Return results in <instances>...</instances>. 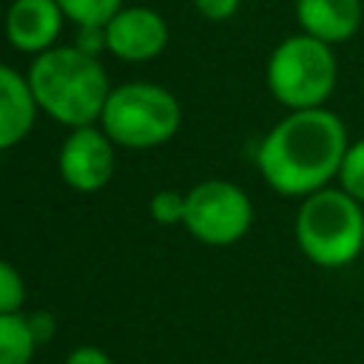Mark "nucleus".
Wrapping results in <instances>:
<instances>
[{
    "label": "nucleus",
    "instance_id": "f257e3e1",
    "mask_svg": "<svg viewBox=\"0 0 364 364\" xmlns=\"http://www.w3.org/2000/svg\"><path fill=\"white\" fill-rule=\"evenodd\" d=\"M347 145V125L327 105L287 111L262 136L256 168L276 193L304 199L338 179Z\"/></svg>",
    "mask_w": 364,
    "mask_h": 364
},
{
    "label": "nucleus",
    "instance_id": "f03ea898",
    "mask_svg": "<svg viewBox=\"0 0 364 364\" xmlns=\"http://www.w3.org/2000/svg\"><path fill=\"white\" fill-rule=\"evenodd\" d=\"M26 77L37 108L65 128L100 122L105 100L114 88L100 57H91L77 46H54L37 54Z\"/></svg>",
    "mask_w": 364,
    "mask_h": 364
},
{
    "label": "nucleus",
    "instance_id": "7ed1b4c3",
    "mask_svg": "<svg viewBox=\"0 0 364 364\" xmlns=\"http://www.w3.org/2000/svg\"><path fill=\"white\" fill-rule=\"evenodd\" d=\"M296 245L316 267H347L364 250V205L338 185L301 199L293 219Z\"/></svg>",
    "mask_w": 364,
    "mask_h": 364
},
{
    "label": "nucleus",
    "instance_id": "20e7f679",
    "mask_svg": "<svg viewBox=\"0 0 364 364\" xmlns=\"http://www.w3.org/2000/svg\"><path fill=\"white\" fill-rule=\"evenodd\" d=\"M267 91L287 111L324 108L338 82L333 46L299 31L276 43L264 65Z\"/></svg>",
    "mask_w": 364,
    "mask_h": 364
},
{
    "label": "nucleus",
    "instance_id": "39448f33",
    "mask_svg": "<svg viewBox=\"0 0 364 364\" xmlns=\"http://www.w3.org/2000/svg\"><path fill=\"white\" fill-rule=\"evenodd\" d=\"M179 125V100L168 88L142 80L114 85L100 117V128L111 136V142L134 151L165 145L176 136Z\"/></svg>",
    "mask_w": 364,
    "mask_h": 364
},
{
    "label": "nucleus",
    "instance_id": "423d86ee",
    "mask_svg": "<svg viewBox=\"0 0 364 364\" xmlns=\"http://www.w3.org/2000/svg\"><path fill=\"white\" fill-rule=\"evenodd\" d=\"M253 225L250 196L228 179H205L185 193L182 228L202 245L228 247L247 236Z\"/></svg>",
    "mask_w": 364,
    "mask_h": 364
},
{
    "label": "nucleus",
    "instance_id": "0eeeda50",
    "mask_svg": "<svg viewBox=\"0 0 364 364\" xmlns=\"http://www.w3.org/2000/svg\"><path fill=\"white\" fill-rule=\"evenodd\" d=\"M117 145L100 125H82L71 128V134L63 139L57 154V171L60 179L80 191V193H97L102 191L117 171Z\"/></svg>",
    "mask_w": 364,
    "mask_h": 364
},
{
    "label": "nucleus",
    "instance_id": "6e6552de",
    "mask_svg": "<svg viewBox=\"0 0 364 364\" xmlns=\"http://www.w3.org/2000/svg\"><path fill=\"white\" fill-rule=\"evenodd\" d=\"M105 46L117 60L148 63L168 46V23L148 6H122L105 23Z\"/></svg>",
    "mask_w": 364,
    "mask_h": 364
},
{
    "label": "nucleus",
    "instance_id": "1a4fd4ad",
    "mask_svg": "<svg viewBox=\"0 0 364 364\" xmlns=\"http://www.w3.org/2000/svg\"><path fill=\"white\" fill-rule=\"evenodd\" d=\"M63 23L65 14L60 11L57 0H11L3 28L11 48L37 57L57 46Z\"/></svg>",
    "mask_w": 364,
    "mask_h": 364
},
{
    "label": "nucleus",
    "instance_id": "9d476101",
    "mask_svg": "<svg viewBox=\"0 0 364 364\" xmlns=\"http://www.w3.org/2000/svg\"><path fill=\"white\" fill-rule=\"evenodd\" d=\"M364 20L361 0H296V23L299 31L338 46L358 34Z\"/></svg>",
    "mask_w": 364,
    "mask_h": 364
},
{
    "label": "nucleus",
    "instance_id": "9b49d317",
    "mask_svg": "<svg viewBox=\"0 0 364 364\" xmlns=\"http://www.w3.org/2000/svg\"><path fill=\"white\" fill-rule=\"evenodd\" d=\"M37 111L28 77L0 63V151H9L28 136Z\"/></svg>",
    "mask_w": 364,
    "mask_h": 364
},
{
    "label": "nucleus",
    "instance_id": "f8f14e48",
    "mask_svg": "<svg viewBox=\"0 0 364 364\" xmlns=\"http://www.w3.org/2000/svg\"><path fill=\"white\" fill-rule=\"evenodd\" d=\"M37 338L28 327V316L6 313L0 316V364H31Z\"/></svg>",
    "mask_w": 364,
    "mask_h": 364
},
{
    "label": "nucleus",
    "instance_id": "ddd939ff",
    "mask_svg": "<svg viewBox=\"0 0 364 364\" xmlns=\"http://www.w3.org/2000/svg\"><path fill=\"white\" fill-rule=\"evenodd\" d=\"M57 6L77 28H105V23L122 9V0H57Z\"/></svg>",
    "mask_w": 364,
    "mask_h": 364
},
{
    "label": "nucleus",
    "instance_id": "4468645a",
    "mask_svg": "<svg viewBox=\"0 0 364 364\" xmlns=\"http://www.w3.org/2000/svg\"><path fill=\"white\" fill-rule=\"evenodd\" d=\"M336 182L341 191H347L353 199H358L364 205V136L350 139Z\"/></svg>",
    "mask_w": 364,
    "mask_h": 364
},
{
    "label": "nucleus",
    "instance_id": "2eb2a0df",
    "mask_svg": "<svg viewBox=\"0 0 364 364\" xmlns=\"http://www.w3.org/2000/svg\"><path fill=\"white\" fill-rule=\"evenodd\" d=\"M23 301H26V282L20 270L11 262L0 259V316L20 313Z\"/></svg>",
    "mask_w": 364,
    "mask_h": 364
},
{
    "label": "nucleus",
    "instance_id": "dca6fc26",
    "mask_svg": "<svg viewBox=\"0 0 364 364\" xmlns=\"http://www.w3.org/2000/svg\"><path fill=\"white\" fill-rule=\"evenodd\" d=\"M148 210H151V219L159 222V225H168V228L182 225L185 222V193H179V191H156L151 196Z\"/></svg>",
    "mask_w": 364,
    "mask_h": 364
},
{
    "label": "nucleus",
    "instance_id": "f3484780",
    "mask_svg": "<svg viewBox=\"0 0 364 364\" xmlns=\"http://www.w3.org/2000/svg\"><path fill=\"white\" fill-rule=\"evenodd\" d=\"M239 6H242V0H193V9H196L205 20H210V23H225V20H230V17L239 11Z\"/></svg>",
    "mask_w": 364,
    "mask_h": 364
},
{
    "label": "nucleus",
    "instance_id": "a211bd4d",
    "mask_svg": "<svg viewBox=\"0 0 364 364\" xmlns=\"http://www.w3.org/2000/svg\"><path fill=\"white\" fill-rule=\"evenodd\" d=\"M71 46H77L80 51H85L91 57H100L102 51H108V46H105V28H77V40Z\"/></svg>",
    "mask_w": 364,
    "mask_h": 364
},
{
    "label": "nucleus",
    "instance_id": "6ab92c4d",
    "mask_svg": "<svg viewBox=\"0 0 364 364\" xmlns=\"http://www.w3.org/2000/svg\"><path fill=\"white\" fill-rule=\"evenodd\" d=\"M65 364H114V358L94 344H80L65 355Z\"/></svg>",
    "mask_w": 364,
    "mask_h": 364
},
{
    "label": "nucleus",
    "instance_id": "aec40b11",
    "mask_svg": "<svg viewBox=\"0 0 364 364\" xmlns=\"http://www.w3.org/2000/svg\"><path fill=\"white\" fill-rule=\"evenodd\" d=\"M28 327H31L37 344H46V341H51L54 333H57V318H54L51 313H46V310H37V313L28 316Z\"/></svg>",
    "mask_w": 364,
    "mask_h": 364
}]
</instances>
